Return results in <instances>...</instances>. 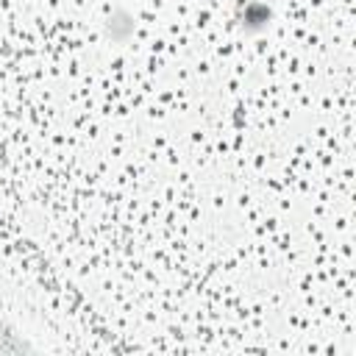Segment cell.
I'll return each mask as SVG.
<instances>
[{
	"instance_id": "obj_1",
	"label": "cell",
	"mask_w": 356,
	"mask_h": 356,
	"mask_svg": "<svg viewBox=\"0 0 356 356\" xmlns=\"http://www.w3.org/2000/svg\"><path fill=\"white\" fill-rule=\"evenodd\" d=\"M242 19H245V22H242L245 28H250V31H261V28L267 25V19H270V8H267L264 3H250Z\"/></svg>"
}]
</instances>
